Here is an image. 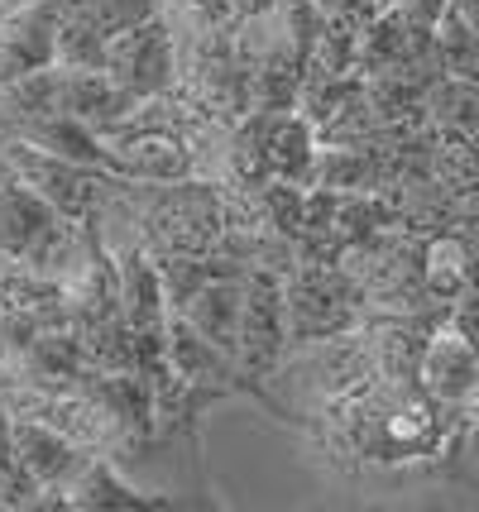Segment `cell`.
<instances>
[{"label": "cell", "instance_id": "cell-7", "mask_svg": "<svg viewBox=\"0 0 479 512\" xmlns=\"http://www.w3.org/2000/svg\"><path fill=\"white\" fill-rule=\"evenodd\" d=\"M422 379L427 393L441 402H470L479 393V345L465 331L436 335L422 350Z\"/></svg>", "mask_w": 479, "mask_h": 512}, {"label": "cell", "instance_id": "cell-11", "mask_svg": "<svg viewBox=\"0 0 479 512\" xmlns=\"http://www.w3.org/2000/svg\"><path fill=\"white\" fill-rule=\"evenodd\" d=\"M15 178V168H10V154H5V134H0V187Z\"/></svg>", "mask_w": 479, "mask_h": 512}, {"label": "cell", "instance_id": "cell-4", "mask_svg": "<svg viewBox=\"0 0 479 512\" xmlns=\"http://www.w3.org/2000/svg\"><path fill=\"white\" fill-rule=\"evenodd\" d=\"M106 72H111L135 101H144V106L168 96V87H173V39H168V29H163L159 15H149V20L111 34Z\"/></svg>", "mask_w": 479, "mask_h": 512}, {"label": "cell", "instance_id": "cell-2", "mask_svg": "<svg viewBox=\"0 0 479 512\" xmlns=\"http://www.w3.org/2000/svg\"><path fill=\"white\" fill-rule=\"evenodd\" d=\"M5 154H10L15 178H24L34 192H44L72 221H92L96 206H101V187H120L125 182V178H115V173H106V168L72 163V158L48 154V149H34V144H24L15 134H5Z\"/></svg>", "mask_w": 479, "mask_h": 512}, {"label": "cell", "instance_id": "cell-10", "mask_svg": "<svg viewBox=\"0 0 479 512\" xmlns=\"http://www.w3.org/2000/svg\"><path fill=\"white\" fill-rule=\"evenodd\" d=\"M427 283H432V292H441V297L460 292V283H465V249H460L456 240H441V245L427 249Z\"/></svg>", "mask_w": 479, "mask_h": 512}, {"label": "cell", "instance_id": "cell-3", "mask_svg": "<svg viewBox=\"0 0 479 512\" xmlns=\"http://www.w3.org/2000/svg\"><path fill=\"white\" fill-rule=\"evenodd\" d=\"M72 0H29L0 15V91L20 77L58 63V34L68 20Z\"/></svg>", "mask_w": 479, "mask_h": 512}, {"label": "cell", "instance_id": "cell-13", "mask_svg": "<svg viewBox=\"0 0 479 512\" xmlns=\"http://www.w3.org/2000/svg\"><path fill=\"white\" fill-rule=\"evenodd\" d=\"M0 15H5V0H0Z\"/></svg>", "mask_w": 479, "mask_h": 512}, {"label": "cell", "instance_id": "cell-6", "mask_svg": "<svg viewBox=\"0 0 479 512\" xmlns=\"http://www.w3.org/2000/svg\"><path fill=\"white\" fill-rule=\"evenodd\" d=\"M10 441H15V455H20V465L29 469V479L44 493L68 489L72 479H77V469L87 465V455H77L72 436H63L58 426L34 422V417H24V422L15 417V422H10Z\"/></svg>", "mask_w": 479, "mask_h": 512}, {"label": "cell", "instance_id": "cell-12", "mask_svg": "<svg viewBox=\"0 0 479 512\" xmlns=\"http://www.w3.org/2000/svg\"><path fill=\"white\" fill-rule=\"evenodd\" d=\"M10 5H29V0H5V10H10Z\"/></svg>", "mask_w": 479, "mask_h": 512}, {"label": "cell", "instance_id": "cell-9", "mask_svg": "<svg viewBox=\"0 0 479 512\" xmlns=\"http://www.w3.org/2000/svg\"><path fill=\"white\" fill-rule=\"evenodd\" d=\"M312 163H317V139H312V125L302 120V115H278L274 134H269V168H274V178H307L312 173Z\"/></svg>", "mask_w": 479, "mask_h": 512}, {"label": "cell", "instance_id": "cell-8", "mask_svg": "<svg viewBox=\"0 0 479 512\" xmlns=\"http://www.w3.org/2000/svg\"><path fill=\"white\" fill-rule=\"evenodd\" d=\"M63 493H68L72 508H101V512L106 508H159L163 503L154 493H144L139 484H130V479L115 465H106V460H87Z\"/></svg>", "mask_w": 479, "mask_h": 512}, {"label": "cell", "instance_id": "cell-1", "mask_svg": "<svg viewBox=\"0 0 479 512\" xmlns=\"http://www.w3.org/2000/svg\"><path fill=\"white\" fill-rule=\"evenodd\" d=\"M72 216H63L44 192H34L24 178H10L0 187V259L53 273L72 264Z\"/></svg>", "mask_w": 479, "mask_h": 512}, {"label": "cell", "instance_id": "cell-5", "mask_svg": "<svg viewBox=\"0 0 479 512\" xmlns=\"http://www.w3.org/2000/svg\"><path fill=\"white\" fill-rule=\"evenodd\" d=\"M178 316L211 345L240 359V340H245V283L240 278H206L178 307Z\"/></svg>", "mask_w": 479, "mask_h": 512}]
</instances>
